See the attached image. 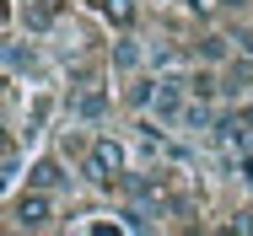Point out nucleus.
Masks as SVG:
<instances>
[{
	"instance_id": "obj_4",
	"label": "nucleus",
	"mask_w": 253,
	"mask_h": 236,
	"mask_svg": "<svg viewBox=\"0 0 253 236\" xmlns=\"http://www.w3.org/2000/svg\"><path fill=\"white\" fill-rule=\"evenodd\" d=\"M70 113H76L81 124H97V118L113 113V97L102 92V86H76V92H70Z\"/></svg>"
},
{
	"instance_id": "obj_9",
	"label": "nucleus",
	"mask_w": 253,
	"mask_h": 236,
	"mask_svg": "<svg viewBox=\"0 0 253 236\" xmlns=\"http://www.w3.org/2000/svg\"><path fill=\"white\" fill-rule=\"evenodd\" d=\"M189 97H194V102H215V97H221V86H215V70H210V65L189 70Z\"/></svg>"
},
{
	"instance_id": "obj_7",
	"label": "nucleus",
	"mask_w": 253,
	"mask_h": 236,
	"mask_svg": "<svg viewBox=\"0 0 253 236\" xmlns=\"http://www.w3.org/2000/svg\"><path fill=\"white\" fill-rule=\"evenodd\" d=\"M27 183H33V188H65V161H54V156H38V161H33V167H27Z\"/></svg>"
},
{
	"instance_id": "obj_11",
	"label": "nucleus",
	"mask_w": 253,
	"mask_h": 236,
	"mask_svg": "<svg viewBox=\"0 0 253 236\" xmlns=\"http://www.w3.org/2000/svg\"><path fill=\"white\" fill-rule=\"evenodd\" d=\"M113 65H119V70H140V43H135V38H119V43H113Z\"/></svg>"
},
{
	"instance_id": "obj_17",
	"label": "nucleus",
	"mask_w": 253,
	"mask_h": 236,
	"mask_svg": "<svg viewBox=\"0 0 253 236\" xmlns=\"http://www.w3.org/2000/svg\"><path fill=\"white\" fill-rule=\"evenodd\" d=\"M237 118H243V124H253V102H248V107H243V113H237Z\"/></svg>"
},
{
	"instance_id": "obj_10",
	"label": "nucleus",
	"mask_w": 253,
	"mask_h": 236,
	"mask_svg": "<svg viewBox=\"0 0 253 236\" xmlns=\"http://www.w3.org/2000/svg\"><path fill=\"white\" fill-rule=\"evenodd\" d=\"M200 59L205 65H226V59H232V43H226L221 33H210V38H200Z\"/></svg>"
},
{
	"instance_id": "obj_16",
	"label": "nucleus",
	"mask_w": 253,
	"mask_h": 236,
	"mask_svg": "<svg viewBox=\"0 0 253 236\" xmlns=\"http://www.w3.org/2000/svg\"><path fill=\"white\" fill-rule=\"evenodd\" d=\"M5 150H11V135H5V124H0V156H5Z\"/></svg>"
},
{
	"instance_id": "obj_8",
	"label": "nucleus",
	"mask_w": 253,
	"mask_h": 236,
	"mask_svg": "<svg viewBox=\"0 0 253 236\" xmlns=\"http://www.w3.org/2000/svg\"><path fill=\"white\" fill-rule=\"evenodd\" d=\"M54 16H59V0H27V5H22V22H27L33 33L54 27Z\"/></svg>"
},
{
	"instance_id": "obj_15",
	"label": "nucleus",
	"mask_w": 253,
	"mask_h": 236,
	"mask_svg": "<svg viewBox=\"0 0 253 236\" xmlns=\"http://www.w3.org/2000/svg\"><path fill=\"white\" fill-rule=\"evenodd\" d=\"M215 5H221V11H243L248 0H215Z\"/></svg>"
},
{
	"instance_id": "obj_3",
	"label": "nucleus",
	"mask_w": 253,
	"mask_h": 236,
	"mask_svg": "<svg viewBox=\"0 0 253 236\" xmlns=\"http://www.w3.org/2000/svg\"><path fill=\"white\" fill-rule=\"evenodd\" d=\"M11 226L16 231H49L54 226V193L49 188H27L11 209Z\"/></svg>"
},
{
	"instance_id": "obj_5",
	"label": "nucleus",
	"mask_w": 253,
	"mask_h": 236,
	"mask_svg": "<svg viewBox=\"0 0 253 236\" xmlns=\"http://www.w3.org/2000/svg\"><path fill=\"white\" fill-rule=\"evenodd\" d=\"M156 86H162V75L129 70V81H124V107H129V113H151L156 107Z\"/></svg>"
},
{
	"instance_id": "obj_1",
	"label": "nucleus",
	"mask_w": 253,
	"mask_h": 236,
	"mask_svg": "<svg viewBox=\"0 0 253 236\" xmlns=\"http://www.w3.org/2000/svg\"><path fill=\"white\" fill-rule=\"evenodd\" d=\"M81 177L92 188H124V177H129V150H124V140L97 135V140L86 145V156H81Z\"/></svg>"
},
{
	"instance_id": "obj_14",
	"label": "nucleus",
	"mask_w": 253,
	"mask_h": 236,
	"mask_svg": "<svg viewBox=\"0 0 253 236\" xmlns=\"http://www.w3.org/2000/svg\"><path fill=\"white\" fill-rule=\"evenodd\" d=\"M237 172H243V183L253 188V150H243V161H237Z\"/></svg>"
},
{
	"instance_id": "obj_6",
	"label": "nucleus",
	"mask_w": 253,
	"mask_h": 236,
	"mask_svg": "<svg viewBox=\"0 0 253 236\" xmlns=\"http://www.w3.org/2000/svg\"><path fill=\"white\" fill-rule=\"evenodd\" d=\"M183 102H189V75H167V81L156 86V113L178 118V113H183Z\"/></svg>"
},
{
	"instance_id": "obj_13",
	"label": "nucleus",
	"mask_w": 253,
	"mask_h": 236,
	"mask_svg": "<svg viewBox=\"0 0 253 236\" xmlns=\"http://www.w3.org/2000/svg\"><path fill=\"white\" fill-rule=\"evenodd\" d=\"M108 16L129 27V22H135V0H108Z\"/></svg>"
},
{
	"instance_id": "obj_2",
	"label": "nucleus",
	"mask_w": 253,
	"mask_h": 236,
	"mask_svg": "<svg viewBox=\"0 0 253 236\" xmlns=\"http://www.w3.org/2000/svg\"><path fill=\"white\" fill-rule=\"evenodd\" d=\"M124 193H129L146 215H183V199H172L167 177H156V172H135V177H124Z\"/></svg>"
},
{
	"instance_id": "obj_12",
	"label": "nucleus",
	"mask_w": 253,
	"mask_h": 236,
	"mask_svg": "<svg viewBox=\"0 0 253 236\" xmlns=\"http://www.w3.org/2000/svg\"><path fill=\"white\" fill-rule=\"evenodd\" d=\"M226 75L237 81L232 92H253V65H248V59H226Z\"/></svg>"
}]
</instances>
